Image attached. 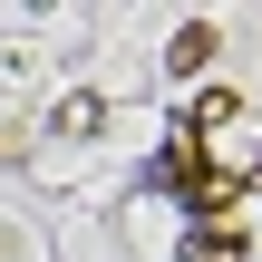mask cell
<instances>
[{"label":"cell","mask_w":262,"mask_h":262,"mask_svg":"<svg viewBox=\"0 0 262 262\" xmlns=\"http://www.w3.org/2000/svg\"><path fill=\"white\" fill-rule=\"evenodd\" d=\"M214 39H224L214 19H185V29H175V49H165V58H175V78H194V68H214Z\"/></svg>","instance_id":"obj_3"},{"label":"cell","mask_w":262,"mask_h":262,"mask_svg":"<svg viewBox=\"0 0 262 262\" xmlns=\"http://www.w3.org/2000/svg\"><path fill=\"white\" fill-rule=\"evenodd\" d=\"M253 243H243V224H194L185 233V262H243Z\"/></svg>","instance_id":"obj_2"},{"label":"cell","mask_w":262,"mask_h":262,"mask_svg":"<svg viewBox=\"0 0 262 262\" xmlns=\"http://www.w3.org/2000/svg\"><path fill=\"white\" fill-rule=\"evenodd\" d=\"M146 194H175L194 224H224V214H233V194H243V175H214V165H204V146H194V136H175V146L146 165Z\"/></svg>","instance_id":"obj_1"},{"label":"cell","mask_w":262,"mask_h":262,"mask_svg":"<svg viewBox=\"0 0 262 262\" xmlns=\"http://www.w3.org/2000/svg\"><path fill=\"white\" fill-rule=\"evenodd\" d=\"M224 117H243V97H233V88H204V97L185 107V126H175V136H194V146H204V136H214Z\"/></svg>","instance_id":"obj_4"}]
</instances>
